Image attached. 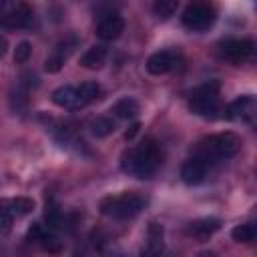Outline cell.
<instances>
[{
    "instance_id": "1",
    "label": "cell",
    "mask_w": 257,
    "mask_h": 257,
    "mask_svg": "<svg viewBox=\"0 0 257 257\" xmlns=\"http://www.w3.org/2000/svg\"><path fill=\"white\" fill-rule=\"evenodd\" d=\"M163 165V151L155 139H143L120 157V169L137 179H151Z\"/></svg>"
},
{
    "instance_id": "2",
    "label": "cell",
    "mask_w": 257,
    "mask_h": 257,
    "mask_svg": "<svg viewBox=\"0 0 257 257\" xmlns=\"http://www.w3.org/2000/svg\"><path fill=\"white\" fill-rule=\"evenodd\" d=\"M239 149H241V139L235 133H217V135L203 137L195 145L191 157L203 161L211 169L217 163L235 157L239 153Z\"/></svg>"
},
{
    "instance_id": "3",
    "label": "cell",
    "mask_w": 257,
    "mask_h": 257,
    "mask_svg": "<svg viewBox=\"0 0 257 257\" xmlns=\"http://www.w3.org/2000/svg\"><path fill=\"white\" fill-rule=\"evenodd\" d=\"M149 199L137 191H128V193H120V195H110L104 197L98 203V209L102 215L116 219V221H126L137 217L145 207H147Z\"/></svg>"
},
{
    "instance_id": "4",
    "label": "cell",
    "mask_w": 257,
    "mask_h": 257,
    "mask_svg": "<svg viewBox=\"0 0 257 257\" xmlns=\"http://www.w3.org/2000/svg\"><path fill=\"white\" fill-rule=\"evenodd\" d=\"M219 88L221 84L217 80H209L201 86H197L189 96V110L203 118H219L223 108L219 100Z\"/></svg>"
},
{
    "instance_id": "5",
    "label": "cell",
    "mask_w": 257,
    "mask_h": 257,
    "mask_svg": "<svg viewBox=\"0 0 257 257\" xmlns=\"http://www.w3.org/2000/svg\"><path fill=\"white\" fill-rule=\"evenodd\" d=\"M217 20V10L209 2H191L183 10L181 22L191 32H203L209 30Z\"/></svg>"
},
{
    "instance_id": "6",
    "label": "cell",
    "mask_w": 257,
    "mask_h": 257,
    "mask_svg": "<svg viewBox=\"0 0 257 257\" xmlns=\"http://www.w3.org/2000/svg\"><path fill=\"white\" fill-rule=\"evenodd\" d=\"M255 114H257V100L253 94H243V96H237L233 102H229L225 108H223V114L225 118L229 120H241V122H253L255 120Z\"/></svg>"
},
{
    "instance_id": "7",
    "label": "cell",
    "mask_w": 257,
    "mask_h": 257,
    "mask_svg": "<svg viewBox=\"0 0 257 257\" xmlns=\"http://www.w3.org/2000/svg\"><path fill=\"white\" fill-rule=\"evenodd\" d=\"M219 52L225 60L233 62V64H241L247 62L253 52H255V42L249 38H229L225 42H221Z\"/></svg>"
},
{
    "instance_id": "8",
    "label": "cell",
    "mask_w": 257,
    "mask_h": 257,
    "mask_svg": "<svg viewBox=\"0 0 257 257\" xmlns=\"http://www.w3.org/2000/svg\"><path fill=\"white\" fill-rule=\"evenodd\" d=\"M26 239H28L30 243L40 245V247H42L46 253H50V255H60V253H62V241L56 237L54 231H50L48 227H44V225H40V223H32V225L28 227Z\"/></svg>"
},
{
    "instance_id": "9",
    "label": "cell",
    "mask_w": 257,
    "mask_h": 257,
    "mask_svg": "<svg viewBox=\"0 0 257 257\" xmlns=\"http://www.w3.org/2000/svg\"><path fill=\"white\" fill-rule=\"evenodd\" d=\"M179 62H181V56L177 50H159L147 58V70L155 76H161L175 70Z\"/></svg>"
},
{
    "instance_id": "10",
    "label": "cell",
    "mask_w": 257,
    "mask_h": 257,
    "mask_svg": "<svg viewBox=\"0 0 257 257\" xmlns=\"http://www.w3.org/2000/svg\"><path fill=\"white\" fill-rule=\"evenodd\" d=\"M32 18H34V14L28 4H16L8 12L0 14V28H8V30L26 28V26H30Z\"/></svg>"
},
{
    "instance_id": "11",
    "label": "cell",
    "mask_w": 257,
    "mask_h": 257,
    "mask_svg": "<svg viewBox=\"0 0 257 257\" xmlns=\"http://www.w3.org/2000/svg\"><path fill=\"white\" fill-rule=\"evenodd\" d=\"M221 219L219 217H201V219H195L187 225V235L195 237V239H209L211 235H215L219 229H221Z\"/></svg>"
},
{
    "instance_id": "12",
    "label": "cell",
    "mask_w": 257,
    "mask_h": 257,
    "mask_svg": "<svg viewBox=\"0 0 257 257\" xmlns=\"http://www.w3.org/2000/svg\"><path fill=\"white\" fill-rule=\"evenodd\" d=\"M139 257H167V249L163 243V227L159 223L149 225V239L147 245L141 249Z\"/></svg>"
},
{
    "instance_id": "13",
    "label": "cell",
    "mask_w": 257,
    "mask_h": 257,
    "mask_svg": "<svg viewBox=\"0 0 257 257\" xmlns=\"http://www.w3.org/2000/svg\"><path fill=\"white\" fill-rule=\"evenodd\" d=\"M124 30V20L118 14H106L96 24V36L100 40H116Z\"/></svg>"
},
{
    "instance_id": "14",
    "label": "cell",
    "mask_w": 257,
    "mask_h": 257,
    "mask_svg": "<svg viewBox=\"0 0 257 257\" xmlns=\"http://www.w3.org/2000/svg\"><path fill=\"white\" fill-rule=\"evenodd\" d=\"M211 169L203 163V161H199V159H195V157H189L185 163H183V167H181V179H183V183H187V185H199V183H203L205 179H207V173H209Z\"/></svg>"
},
{
    "instance_id": "15",
    "label": "cell",
    "mask_w": 257,
    "mask_h": 257,
    "mask_svg": "<svg viewBox=\"0 0 257 257\" xmlns=\"http://www.w3.org/2000/svg\"><path fill=\"white\" fill-rule=\"evenodd\" d=\"M74 44H76V40H74V38H68V40L58 42V44H56V48L52 50V54L44 60V70H46V72H58V70L62 68L64 60L68 58V54L72 52Z\"/></svg>"
},
{
    "instance_id": "16",
    "label": "cell",
    "mask_w": 257,
    "mask_h": 257,
    "mask_svg": "<svg viewBox=\"0 0 257 257\" xmlns=\"http://www.w3.org/2000/svg\"><path fill=\"white\" fill-rule=\"evenodd\" d=\"M34 211V201L28 197H14V199H0V213L14 217H24Z\"/></svg>"
},
{
    "instance_id": "17",
    "label": "cell",
    "mask_w": 257,
    "mask_h": 257,
    "mask_svg": "<svg viewBox=\"0 0 257 257\" xmlns=\"http://www.w3.org/2000/svg\"><path fill=\"white\" fill-rule=\"evenodd\" d=\"M106 56H108L106 46L94 44V46H90V48L80 56V66H82V68H88V70H98V68L104 66Z\"/></svg>"
},
{
    "instance_id": "18",
    "label": "cell",
    "mask_w": 257,
    "mask_h": 257,
    "mask_svg": "<svg viewBox=\"0 0 257 257\" xmlns=\"http://www.w3.org/2000/svg\"><path fill=\"white\" fill-rule=\"evenodd\" d=\"M50 98H52V102H54L56 106L76 110V86H72V84L58 86V88L52 92Z\"/></svg>"
},
{
    "instance_id": "19",
    "label": "cell",
    "mask_w": 257,
    "mask_h": 257,
    "mask_svg": "<svg viewBox=\"0 0 257 257\" xmlns=\"http://www.w3.org/2000/svg\"><path fill=\"white\" fill-rule=\"evenodd\" d=\"M98 94H100V86H98V82L88 80V82L78 84V86H76V108H82V106L90 104L92 100L98 98Z\"/></svg>"
},
{
    "instance_id": "20",
    "label": "cell",
    "mask_w": 257,
    "mask_h": 257,
    "mask_svg": "<svg viewBox=\"0 0 257 257\" xmlns=\"http://www.w3.org/2000/svg\"><path fill=\"white\" fill-rule=\"evenodd\" d=\"M139 110H141V106H139V102L133 96H124V98L116 100L112 104V108H110V112H114L118 118H124V120L135 118L139 114Z\"/></svg>"
},
{
    "instance_id": "21",
    "label": "cell",
    "mask_w": 257,
    "mask_h": 257,
    "mask_svg": "<svg viewBox=\"0 0 257 257\" xmlns=\"http://www.w3.org/2000/svg\"><path fill=\"white\" fill-rule=\"evenodd\" d=\"M231 237H233L237 243H251V241H255V237H257L255 223H253V221H247V223L235 225L233 231H231Z\"/></svg>"
},
{
    "instance_id": "22",
    "label": "cell",
    "mask_w": 257,
    "mask_h": 257,
    "mask_svg": "<svg viewBox=\"0 0 257 257\" xmlns=\"http://www.w3.org/2000/svg\"><path fill=\"white\" fill-rule=\"evenodd\" d=\"M90 133L96 137V139H106L108 135L114 133V122L112 118L108 116H96L90 120Z\"/></svg>"
},
{
    "instance_id": "23",
    "label": "cell",
    "mask_w": 257,
    "mask_h": 257,
    "mask_svg": "<svg viewBox=\"0 0 257 257\" xmlns=\"http://www.w3.org/2000/svg\"><path fill=\"white\" fill-rule=\"evenodd\" d=\"M177 2L175 0H157L155 4H153V12L157 14V18H161V20H167V18H171L175 12H177Z\"/></svg>"
},
{
    "instance_id": "24",
    "label": "cell",
    "mask_w": 257,
    "mask_h": 257,
    "mask_svg": "<svg viewBox=\"0 0 257 257\" xmlns=\"http://www.w3.org/2000/svg\"><path fill=\"white\" fill-rule=\"evenodd\" d=\"M30 54H32V44H30L28 40H22V42L16 44V50H14V62L24 64V62L30 58Z\"/></svg>"
},
{
    "instance_id": "25",
    "label": "cell",
    "mask_w": 257,
    "mask_h": 257,
    "mask_svg": "<svg viewBox=\"0 0 257 257\" xmlns=\"http://www.w3.org/2000/svg\"><path fill=\"white\" fill-rule=\"evenodd\" d=\"M12 217L10 215H6V213H0V231L2 233H6V231H10V227H12Z\"/></svg>"
},
{
    "instance_id": "26",
    "label": "cell",
    "mask_w": 257,
    "mask_h": 257,
    "mask_svg": "<svg viewBox=\"0 0 257 257\" xmlns=\"http://www.w3.org/2000/svg\"><path fill=\"white\" fill-rule=\"evenodd\" d=\"M139 131H141V122H133V124L124 131V139H126V141H133V139L139 135Z\"/></svg>"
},
{
    "instance_id": "27",
    "label": "cell",
    "mask_w": 257,
    "mask_h": 257,
    "mask_svg": "<svg viewBox=\"0 0 257 257\" xmlns=\"http://www.w3.org/2000/svg\"><path fill=\"white\" fill-rule=\"evenodd\" d=\"M72 257H92V253L86 249V247H78L76 251H74V255Z\"/></svg>"
},
{
    "instance_id": "28",
    "label": "cell",
    "mask_w": 257,
    "mask_h": 257,
    "mask_svg": "<svg viewBox=\"0 0 257 257\" xmlns=\"http://www.w3.org/2000/svg\"><path fill=\"white\" fill-rule=\"evenodd\" d=\"M6 48H8V40L4 36H0V58L6 54Z\"/></svg>"
},
{
    "instance_id": "29",
    "label": "cell",
    "mask_w": 257,
    "mask_h": 257,
    "mask_svg": "<svg viewBox=\"0 0 257 257\" xmlns=\"http://www.w3.org/2000/svg\"><path fill=\"white\" fill-rule=\"evenodd\" d=\"M199 257H217V253H213V251H203Z\"/></svg>"
},
{
    "instance_id": "30",
    "label": "cell",
    "mask_w": 257,
    "mask_h": 257,
    "mask_svg": "<svg viewBox=\"0 0 257 257\" xmlns=\"http://www.w3.org/2000/svg\"><path fill=\"white\" fill-rule=\"evenodd\" d=\"M2 8H4V2H0V10H2Z\"/></svg>"
}]
</instances>
